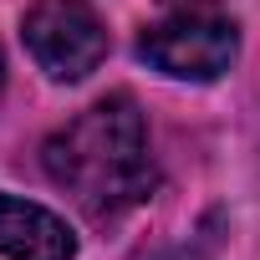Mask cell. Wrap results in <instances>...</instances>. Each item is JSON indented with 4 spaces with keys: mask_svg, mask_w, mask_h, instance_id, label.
<instances>
[{
    "mask_svg": "<svg viewBox=\"0 0 260 260\" xmlns=\"http://www.w3.org/2000/svg\"><path fill=\"white\" fill-rule=\"evenodd\" d=\"M138 56L179 82H219L240 56V31L219 11L209 16H169L138 36Z\"/></svg>",
    "mask_w": 260,
    "mask_h": 260,
    "instance_id": "3",
    "label": "cell"
},
{
    "mask_svg": "<svg viewBox=\"0 0 260 260\" xmlns=\"http://www.w3.org/2000/svg\"><path fill=\"white\" fill-rule=\"evenodd\" d=\"M46 179L92 219L112 224L158 189V164L148 153V122L127 92H107L87 112L41 143Z\"/></svg>",
    "mask_w": 260,
    "mask_h": 260,
    "instance_id": "1",
    "label": "cell"
},
{
    "mask_svg": "<svg viewBox=\"0 0 260 260\" xmlns=\"http://www.w3.org/2000/svg\"><path fill=\"white\" fill-rule=\"evenodd\" d=\"M0 255L6 260H77V235L46 204L0 194Z\"/></svg>",
    "mask_w": 260,
    "mask_h": 260,
    "instance_id": "4",
    "label": "cell"
},
{
    "mask_svg": "<svg viewBox=\"0 0 260 260\" xmlns=\"http://www.w3.org/2000/svg\"><path fill=\"white\" fill-rule=\"evenodd\" d=\"M21 41L51 82H82L107 56V26L87 0H36L21 21Z\"/></svg>",
    "mask_w": 260,
    "mask_h": 260,
    "instance_id": "2",
    "label": "cell"
},
{
    "mask_svg": "<svg viewBox=\"0 0 260 260\" xmlns=\"http://www.w3.org/2000/svg\"><path fill=\"white\" fill-rule=\"evenodd\" d=\"M164 11L169 16H209V11H219V0H164Z\"/></svg>",
    "mask_w": 260,
    "mask_h": 260,
    "instance_id": "5",
    "label": "cell"
},
{
    "mask_svg": "<svg viewBox=\"0 0 260 260\" xmlns=\"http://www.w3.org/2000/svg\"><path fill=\"white\" fill-rule=\"evenodd\" d=\"M0 87H6V56H0Z\"/></svg>",
    "mask_w": 260,
    "mask_h": 260,
    "instance_id": "6",
    "label": "cell"
}]
</instances>
